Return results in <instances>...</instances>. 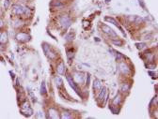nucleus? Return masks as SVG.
<instances>
[{"instance_id":"obj_1","label":"nucleus","mask_w":158,"mask_h":119,"mask_svg":"<svg viewBox=\"0 0 158 119\" xmlns=\"http://www.w3.org/2000/svg\"><path fill=\"white\" fill-rule=\"evenodd\" d=\"M12 10L15 14L17 15H22L24 14V7L20 6V5H14L12 7Z\"/></svg>"},{"instance_id":"obj_2","label":"nucleus","mask_w":158,"mask_h":119,"mask_svg":"<svg viewBox=\"0 0 158 119\" xmlns=\"http://www.w3.org/2000/svg\"><path fill=\"white\" fill-rule=\"evenodd\" d=\"M16 38H17V41H22V42H24V41H26L28 38H29V36L26 35V33H18L17 36H16Z\"/></svg>"},{"instance_id":"obj_3","label":"nucleus","mask_w":158,"mask_h":119,"mask_svg":"<svg viewBox=\"0 0 158 119\" xmlns=\"http://www.w3.org/2000/svg\"><path fill=\"white\" fill-rule=\"evenodd\" d=\"M60 23H61L62 26H63L64 28H67L68 26H70L71 21L67 16H63V17L61 18V20H60Z\"/></svg>"},{"instance_id":"obj_4","label":"nucleus","mask_w":158,"mask_h":119,"mask_svg":"<svg viewBox=\"0 0 158 119\" xmlns=\"http://www.w3.org/2000/svg\"><path fill=\"white\" fill-rule=\"evenodd\" d=\"M103 30H104V32H105L106 34H108V35L112 36V37H116V34H115L114 32H113V30H112L111 28H109L108 26L106 25H103Z\"/></svg>"},{"instance_id":"obj_5","label":"nucleus","mask_w":158,"mask_h":119,"mask_svg":"<svg viewBox=\"0 0 158 119\" xmlns=\"http://www.w3.org/2000/svg\"><path fill=\"white\" fill-rule=\"evenodd\" d=\"M8 42V34L6 32H2L0 36V43L6 44Z\"/></svg>"},{"instance_id":"obj_6","label":"nucleus","mask_w":158,"mask_h":119,"mask_svg":"<svg viewBox=\"0 0 158 119\" xmlns=\"http://www.w3.org/2000/svg\"><path fill=\"white\" fill-rule=\"evenodd\" d=\"M120 70H121L122 73H124V74H127V73L130 72V70H129L128 67H127L126 64H124V63H120Z\"/></svg>"},{"instance_id":"obj_7","label":"nucleus","mask_w":158,"mask_h":119,"mask_svg":"<svg viewBox=\"0 0 158 119\" xmlns=\"http://www.w3.org/2000/svg\"><path fill=\"white\" fill-rule=\"evenodd\" d=\"M83 78H84V76L82 74H80V73H75L74 74V80H75L76 83H82Z\"/></svg>"},{"instance_id":"obj_8","label":"nucleus","mask_w":158,"mask_h":119,"mask_svg":"<svg viewBox=\"0 0 158 119\" xmlns=\"http://www.w3.org/2000/svg\"><path fill=\"white\" fill-rule=\"evenodd\" d=\"M49 113H50V117H51V118H59V115H58L57 111H55L54 109H50Z\"/></svg>"},{"instance_id":"obj_9","label":"nucleus","mask_w":158,"mask_h":119,"mask_svg":"<svg viewBox=\"0 0 158 119\" xmlns=\"http://www.w3.org/2000/svg\"><path fill=\"white\" fill-rule=\"evenodd\" d=\"M64 64L63 63H60V64L59 65V67H58V69H57V70H58V72L59 73V74H63L64 73Z\"/></svg>"},{"instance_id":"obj_10","label":"nucleus","mask_w":158,"mask_h":119,"mask_svg":"<svg viewBox=\"0 0 158 119\" xmlns=\"http://www.w3.org/2000/svg\"><path fill=\"white\" fill-rule=\"evenodd\" d=\"M94 87H95L96 89H100V88H101V84H100L99 81H95V84H94Z\"/></svg>"},{"instance_id":"obj_11","label":"nucleus","mask_w":158,"mask_h":119,"mask_svg":"<svg viewBox=\"0 0 158 119\" xmlns=\"http://www.w3.org/2000/svg\"><path fill=\"white\" fill-rule=\"evenodd\" d=\"M56 82H58V85H59V86H60V85H61L62 81L60 80V78H59V77H58V78H56Z\"/></svg>"},{"instance_id":"obj_12","label":"nucleus","mask_w":158,"mask_h":119,"mask_svg":"<svg viewBox=\"0 0 158 119\" xmlns=\"http://www.w3.org/2000/svg\"><path fill=\"white\" fill-rule=\"evenodd\" d=\"M8 7H9V0H5V8L8 9Z\"/></svg>"},{"instance_id":"obj_13","label":"nucleus","mask_w":158,"mask_h":119,"mask_svg":"<svg viewBox=\"0 0 158 119\" xmlns=\"http://www.w3.org/2000/svg\"><path fill=\"white\" fill-rule=\"evenodd\" d=\"M4 26V22H3V20H1V19H0V28H1V27H3Z\"/></svg>"},{"instance_id":"obj_14","label":"nucleus","mask_w":158,"mask_h":119,"mask_svg":"<svg viewBox=\"0 0 158 119\" xmlns=\"http://www.w3.org/2000/svg\"><path fill=\"white\" fill-rule=\"evenodd\" d=\"M3 49H4V48L1 46V44H0V51H3Z\"/></svg>"},{"instance_id":"obj_15","label":"nucleus","mask_w":158,"mask_h":119,"mask_svg":"<svg viewBox=\"0 0 158 119\" xmlns=\"http://www.w3.org/2000/svg\"><path fill=\"white\" fill-rule=\"evenodd\" d=\"M1 14H2V10L0 9V16H1Z\"/></svg>"},{"instance_id":"obj_16","label":"nucleus","mask_w":158,"mask_h":119,"mask_svg":"<svg viewBox=\"0 0 158 119\" xmlns=\"http://www.w3.org/2000/svg\"><path fill=\"white\" fill-rule=\"evenodd\" d=\"M1 33H2V32H1V31H0V36H1Z\"/></svg>"}]
</instances>
